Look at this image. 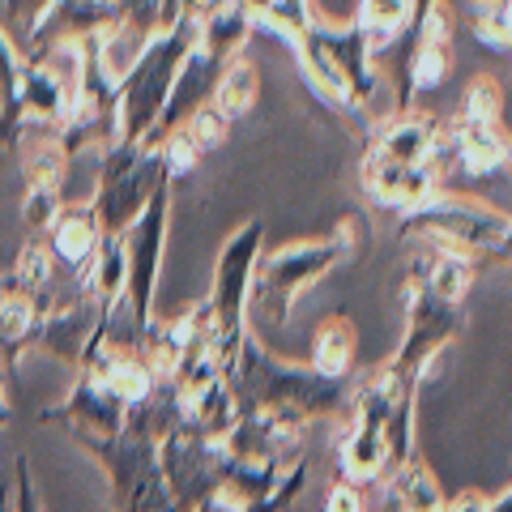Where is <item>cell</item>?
<instances>
[{"label": "cell", "mask_w": 512, "mask_h": 512, "mask_svg": "<svg viewBox=\"0 0 512 512\" xmlns=\"http://www.w3.org/2000/svg\"><path fill=\"white\" fill-rule=\"evenodd\" d=\"M256 248H261V222H248L244 231L231 235L214 269V291L201 303L205 338H210V359L222 376H231L235 355L244 346V312H248V282L256 269Z\"/></svg>", "instance_id": "6da1fadb"}, {"label": "cell", "mask_w": 512, "mask_h": 512, "mask_svg": "<svg viewBox=\"0 0 512 512\" xmlns=\"http://www.w3.org/2000/svg\"><path fill=\"white\" fill-rule=\"evenodd\" d=\"M82 444L103 461L120 512H180L158 470V440L146 427L124 419L116 436H82Z\"/></svg>", "instance_id": "7a4b0ae2"}, {"label": "cell", "mask_w": 512, "mask_h": 512, "mask_svg": "<svg viewBox=\"0 0 512 512\" xmlns=\"http://www.w3.org/2000/svg\"><path fill=\"white\" fill-rule=\"evenodd\" d=\"M350 252L346 235L338 239H316V244H299V248H282L274 252L261 269H252L256 282H248V308H256V316L265 325H286L295 299L303 295V286H312L316 278H325L333 265Z\"/></svg>", "instance_id": "3957f363"}, {"label": "cell", "mask_w": 512, "mask_h": 512, "mask_svg": "<svg viewBox=\"0 0 512 512\" xmlns=\"http://www.w3.org/2000/svg\"><path fill=\"white\" fill-rule=\"evenodd\" d=\"M461 320L466 316H461L457 299L436 295L419 274H414V282H410V329H406V342L397 350V359L389 363V372L402 376L406 384H419L427 363L457 338Z\"/></svg>", "instance_id": "277c9868"}, {"label": "cell", "mask_w": 512, "mask_h": 512, "mask_svg": "<svg viewBox=\"0 0 512 512\" xmlns=\"http://www.w3.org/2000/svg\"><path fill=\"white\" fill-rule=\"evenodd\" d=\"M163 231H167V184L146 201V210L137 214L133 231L124 239V299L137 329H146L154 320V278H158V252H163Z\"/></svg>", "instance_id": "5b68a950"}, {"label": "cell", "mask_w": 512, "mask_h": 512, "mask_svg": "<svg viewBox=\"0 0 512 512\" xmlns=\"http://www.w3.org/2000/svg\"><path fill=\"white\" fill-rule=\"evenodd\" d=\"M180 56H184V35H175L167 43L150 47V56L137 64L133 77H128L124 99H120V120H124V137L128 141H141L150 133V124L163 116Z\"/></svg>", "instance_id": "8992f818"}, {"label": "cell", "mask_w": 512, "mask_h": 512, "mask_svg": "<svg viewBox=\"0 0 512 512\" xmlns=\"http://www.w3.org/2000/svg\"><path fill=\"white\" fill-rule=\"evenodd\" d=\"M124 414H128L124 397L111 389L103 376L82 372L73 397L56 410V419H69L77 436H116V431L124 427Z\"/></svg>", "instance_id": "52a82bcc"}, {"label": "cell", "mask_w": 512, "mask_h": 512, "mask_svg": "<svg viewBox=\"0 0 512 512\" xmlns=\"http://www.w3.org/2000/svg\"><path fill=\"white\" fill-rule=\"evenodd\" d=\"M99 239H103V227H99V218H94V210H64L52 218V252L77 278H82V269L90 265Z\"/></svg>", "instance_id": "ba28073f"}, {"label": "cell", "mask_w": 512, "mask_h": 512, "mask_svg": "<svg viewBox=\"0 0 512 512\" xmlns=\"http://www.w3.org/2000/svg\"><path fill=\"white\" fill-rule=\"evenodd\" d=\"M355 346H359L355 325H350L342 312L325 316L316 325V333H312V372L333 376V380H346L350 363H355Z\"/></svg>", "instance_id": "9c48e42d"}, {"label": "cell", "mask_w": 512, "mask_h": 512, "mask_svg": "<svg viewBox=\"0 0 512 512\" xmlns=\"http://www.w3.org/2000/svg\"><path fill=\"white\" fill-rule=\"evenodd\" d=\"M440 491L431 483V474L423 466H414V461H402V466L393 470V483H389V504L384 512H431L440 508Z\"/></svg>", "instance_id": "30bf717a"}, {"label": "cell", "mask_w": 512, "mask_h": 512, "mask_svg": "<svg viewBox=\"0 0 512 512\" xmlns=\"http://www.w3.org/2000/svg\"><path fill=\"white\" fill-rule=\"evenodd\" d=\"M256 103V69L248 60H231L227 69H222V86H218V111L227 120L244 116V111Z\"/></svg>", "instance_id": "8fae6325"}, {"label": "cell", "mask_w": 512, "mask_h": 512, "mask_svg": "<svg viewBox=\"0 0 512 512\" xmlns=\"http://www.w3.org/2000/svg\"><path fill=\"white\" fill-rule=\"evenodd\" d=\"M410 18V0H363V26L376 35H393Z\"/></svg>", "instance_id": "7c38bea8"}, {"label": "cell", "mask_w": 512, "mask_h": 512, "mask_svg": "<svg viewBox=\"0 0 512 512\" xmlns=\"http://www.w3.org/2000/svg\"><path fill=\"white\" fill-rule=\"evenodd\" d=\"M9 512H13V508H9ZM18 512H43V508H39V495H35V483H30L26 457H18Z\"/></svg>", "instance_id": "4fadbf2b"}, {"label": "cell", "mask_w": 512, "mask_h": 512, "mask_svg": "<svg viewBox=\"0 0 512 512\" xmlns=\"http://www.w3.org/2000/svg\"><path fill=\"white\" fill-rule=\"evenodd\" d=\"M325 512H363V500H359V491L355 487H338L329 495V504H325Z\"/></svg>", "instance_id": "5bb4252c"}, {"label": "cell", "mask_w": 512, "mask_h": 512, "mask_svg": "<svg viewBox=\"0 0 512 512\" xmlns=\"http://www.w3.org/2000/svg\"><path fill=\"white\" fill-rule=\"evenodd\" d=\"M9 419V402H5V380H0V423Z\"/></svg>", "instance_id": "9a60e30c"}, {"label": "cell", "mask_w": 512, "mask_h": 512, "mask_svg": "<svg viewBox=\"0 0 512 512\" xmlns=\"http://www.w3.org/2000/svg\"><path fill=\"white\" fill-rule=\"evenodd\" d=\"M487 512H508V500H504V495H500V504H491Z\"/></svg>", "instance_id": "2e32d148"}, {"label": "cell", "mask_w": 512, "mask_h": 512, "mask_svg": "<svg viewBox=\"0 0 512 512\" xmlns=\"http://www.w3.org/2000/svg\"><path fill=\"white\" fill-rule=\"evenodd\" d=\"M0 299H5V278H0Z\"/></svg>", "instance_id": "e0dca14e"}]
</instances>
